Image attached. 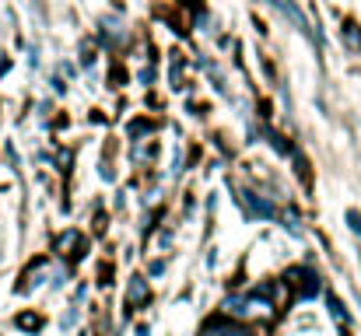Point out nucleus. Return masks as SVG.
Returning <instances> with one entry per match:
<instances>
[{
  "instance_id": "obj_1",
  "label": "nucleus",
  "mask_w": 361,
  "mask_h": 336,
  "mask_svg": "<svg viewBox=\"0 0 361 336\" xmlns=\"http://www.w3.org/2000/svg\"><path fill=\"white\" fill-rule=\"evenodd\" d=\"M239 207L245 218H274V214H277L274 204H267V200L256 197V193H239Z\"/></svg>"
},
{
  "instance_id": "obj_2",
  "label": "nucleus",
  "mask_w": 361,
  "mask_h": 336,
  "mask_svg": "<svg viewBox=\"0 0 361 336\" xmlns=\"http://www.w3.org/2000/svg\"><path fill=\"white\" fill-rule=\"evenodd\" d=\"M126 301H130V309H144V305L151 301V287H147L144 277H133V280H130V287H126Z\"/></svg>"
},
{
  "instance_id": "obj_3",
  "label": "nucleus",
  "mask_w": 361,
  "mask_h": 336,
  "mask_svg": "<svg viewBox=\"0 0 361 336\" xmlns=\"http://www.w3.org/2000/svg\"><path fill=\"white\" fill-rule=\"evenodd\" d=\"M204 336H252V333L245 326H239V323H232V319H214V323H207Z\"/></svg>"
},
{
  "instance_id": "obj_4",
  "label": "nucleus",
  "mask_w": 361,
  "mask_h": 336,
  "mask_svg": "<svg viewBox=\"0 0 361 336\" xmlns=\"http://www.w3.org/2000/svg\"><path fill=\"white\" fill-rule=\"evenodd\" d=\"M225 312H228V316H249V298L228 294V298H225Z\"/></svg>"
},
{
  "instance_id": "obj_5",
  "label": "nucleus",
  "mask_w": 361,
  "mask_h": 336,
  "mask_svg": "<svg viewBox=\"0 0 361 336\" xmlns=\"http://www.w3.org/2000/svg\"><path fill=\"white\" fill-rule=\"evenodd\" d=\"M74 245H81L78 231H63V235L56 238V252H63V256H67V249H74Z\"/></svg>"
},
{
  "instance_id": "obj_6",
  "label": "nucleus",
  "mask_w": 361,
  "mask_h": 336,
  "mask_svg": "<svg viewBox=\"0 0 361 336\" xmlns=\"http://www.w3.org/2000/svg\"><path fill=\"white\" fill-rule=\"evenodd\" d=\"M326 305H330V312H334L341 323H348V312H344V305H341V298H337V294H326Z\"/></svg>"
},
{
  "instance_id": "obj_7",
  "label": "nucleus",
  "mask_w": 361,
  "mask_h": 336,
  "mask_svg": "<svg viewBox=\"0 0 361 336\" xmlns=\"http://www.w3.org/2000/svg\"><path fill=\"white\" fill-rule=\"evenodd\" d=\"M151 130H154V126H151L147 119H137V123H130V137H133V140H137V137H144V133H151Z\"/></svg>"
},
{
  "instance_id": "obj_8",
  "label": "nucleus",
  "mask_w": 361,
  "mask_h": 336,
  "mask_svg": "<svg viewBox=\"0 0 361 336\" xmlns=\"http://www.w3.org/2000/svg\"><path fill=\"white\" fill-rule=\"evenodd\" d=\"M18 326H25V330H39L42 319H39V316H18Z\"/></svg>"
},
{
  "instance_id": "obj_9",
  "label": "nucleus",
  "mask_w": 361,
  "mask_h": 336,
  "mask_svg": "<svg viewBox=\"0 0 361 336\" xmlns=\"http://www.w3.org/2000/svg\"><path fill=\"white\" fill-rule=\"evenodd\" d=\"M348 224H351V231L361 238V214L358 211H348Z\"/></svg>"
},
{
  "instance_id": "obj_10",
  "label": "nucleus",
  "mask_w": 361,
  "mask_h": 336,
  "mask_svg": "<svg viewBox=\"0 0 361 336\" xmlns=\"http://www.w3.org/2000/svg\"><path fill=\"white\" fill-rule=\"evenodd\" d=\"M284 228H288V235H295V238L302 235V228H298V218H295V214H288V221H284Z\"/></svg>"
},
{
  "instance_id": "obj_11",
  "label": "nucleus",
  "mask_w": 361,
  "mask_h": 336,
  "mask_svg": "<svg viewBox=\"0 0 361 336\" xmlns=\"http://www.w3.org/2000/svg\"><path fill=\"white\" fill-rule=\"evenodd\" d=\"M158 273H165V263H161V259L151 263V277H158Z\"/></svg>"
}]
</instances>
